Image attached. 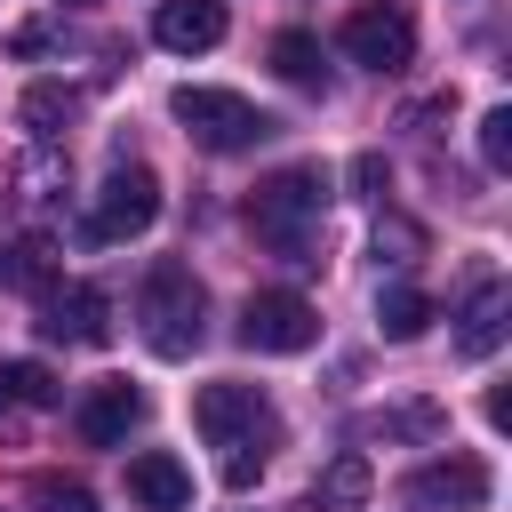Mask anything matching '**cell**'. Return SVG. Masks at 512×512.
<instances>
[{
  "mask_svg": "<svg viewBox=\"0 0 512 512\" xmlns=\"http://www.w3.org/2000/svg\"><path fill=\"white\" fill-rule=\"evenodd\" d=\"M504 312H512L504 280H480V288L464 296V312H456V352H464V360H488V352L504 344Z\"/></svg>",
  "mask_w": 512,
  "mask_h": 512,
  "instance_id": "12",
  "label": "cell"
},
{
  "mask_svg": "<svg viewBox=\"0 0 512 512\" xmlns=\"http://www.w3.org/2000/svg\"><path fill=\"white\" fill-rule=\"evenodd\" d=\"M224 0H160V16H152V40L160 48H176V56H192V48H216L224 40Z\"/></svg>",
  "mask_w": 512,
  "mask_h": 512,
  "instance_id": "11",
  "label": "cell"
},
{
  "mask_svg": "<svg viewBox=\"0 0 512 512\" xmlns=\"http://www.w3.org/2000/svg\"><path fill=\"white\" fill-rule=\"evenodd\" d=\"M64 400V384L40 368V360H0V416H16V408H56Z\"/></svg>",
  "mask_w": 512,
  "mask_h": 512,
  "instance_id": "17",
  "label": "cell"
},
{
  "mask_svg": "<svg viewBox=\"0 0 512 512\" xmlns=\"http://www.w3.org/2000/svg\"><path fill=\"white\" fill-rule=\"evenodd\" d=\"M272 72H280L288 88H328V56H320L312 32H280V40H272Z\"/></svg>",
  "mask_w": 512,
  "mask_h": 512,
  "instance_id": "18",
  "label": "cell"
},
{
  "mask_svg": "<svg viewBox=\"0 0 512 512\" xmlns=\"http://www.w3.org/2000/svg\"><path fill=\"white\" fill-rule=\"evenodd\" d=\"M376 432H440V408H400V416H376Z\"/></svg>",
  "mask_w": 512,
  "mask_h": 512,
  "instance_id": "25",
  "label": "cell"
},
{
  "mask_svg": "<svg viewBox=\"0 0 512 512\" xmlns=\"http://www.w3.org/2000/svg\"><path fill=\"white\" fill-rule=\"evenodd\" d=\"M64 8H88V0H64Z\"/></svg>",
  "mask_w": 512,
  "mask_h": 512,
  "instance_id": "27",
  "label": "cell"
},
{
  "mask_svg": "<svg viewBox=\"0 0 512 512\" xmlns=\"http://www.w3.org/2000/svg\"><path fill=\"white\" fill-rule=\"evenodd\" d=\"M480 160H488V168H512V112H504V104L480 112Z\"/></svg>",
  "mask_w": 512,
  "mask_h": 512,
  "instance_id": "22",
  "label": "cell"
},
{
  "mask_svg": "<svg viewBox=\"0 0 512 512\" xmlns=\"http://www.w3.org/2000/svg\"><path fill=\"white\" fill-rule=\"evenodd\" d=\"M320 208H328V168L320 160H296L280 176H264L248 192V224L264 248H280L288 264H320L312 256V232H320Z\"/></svg>",
  "mask_w": 512,
  "mask_h": 512,
  "instance_id": "2",
  "label": "cell"
},
{
  "mask_svg": "<svg viewBox=\"0 0 512 512\" xmlns=\"http://www.w3.org/2000/svg\"><path fill=\"white\" fill-rule=\"evenodd\" d=\"M8 48H16V56H40V48H48V24H24V32L8 40Z\"/></svg>",
  "mask_w": 512,
  "mask_h": 512,
  "instance_id": "26",
  "label": "cell"
},
{
  "mask_svg": "<svg viewBox=\"0 0 512 512\" xmlns=\"http://www.w3.org/2000/svg\"><path fill=\"white\" fill-rule=\"evenodd\" d=\"M384 248H392V256H400V264H408V256H416V248H424V232H416V224H408V216H376V256H384Z\"/></svg>",
  "mask_w": 512,
  "mask_h": 512,
  "instance_id": "23",
  "label": "cell"
},
{
  "mask_svg": "<svg viewBox=\"0 0 512 512\" xmlns=\"http://www.w3.org/2000/svg\"><path fill=\"white\" fill-rule=\"evenodd\" d=\"M128 496H136L144 512H184V504H192V472H184L168 448H144V456L128 464Z\"/></svg>",
  "mask_w": 512,
  "mask_h": 512,
  "instance_id": "13",
  "label": "cell"
},
{
  "mask_svg": "<svg viewBox=\"0 0 512 512\" xmlns=\"http://www.w3.org/2000/svg\"><path fill=\"white\" fill-rule=\"evenodd\" d=\"M312 336H320V312L296 288H256L240 304V344L248 352H304Z\"/></svg>",
  "mask_w": 512,
  "mask_h": 512,
  "instance_id": "6",
  "label": "cell"
},
{
  "mask_svg": "<svg viewBox=\"0 0 512 512\" xmlns=\"http://www.w3.org/2000/svg\"><path fill=\"white\" fill-rule=\"evenodd\" d=\"M16 120L48 144V136H64L72 120H80V88H56V80H40V88H24V104H16Z\"/></svg>",
  "mask_w": 512,
  "mask_h": 512,
  "instance_id": "15",
  "label": "cell"
},
{
  "mask_svg": "<svg viewBox=\"0 0 512 512\" xmlns=\"http://www.w3.org/2000/svg\"><path fill=\"white\" fill-rule=\"evenodd\" d=\"M40 328L64 336V344H112V296L96 280H64V288H48V320Z\"/></svg>",
  "mask_w": 512,
  "mask_h": 512,
  "instance_id": "9",
  "label": "cell"
},
{
  "mask_svg": "<svg viewBox=\"0 0 512 512\" xmlns=\"http://www.w3.org/2000/svg\"><path fill=\"white\" fill-rule=\"evenodd\" d=\"M376 328H384L392 344H416V336L432 328V296H424V288H408V280H392V288L376 296Z\"/></svg>",
  "mask_w": 512,
  "mask_h": 512,
  "instance_id": "16",
  "label": "cell"
},
{
  "mask_svg": "<svg viewBox=\"0 0 512 512\" xmlns=\"http://www.w3.org/2000/svg\"><path fill=\"white\" fill-rule=\"evenodd\" d=\"M0 280H8V288H40V296H48V288H56V248H48V232H24V240L8 248V264H0Z\"/></svg>",
  "mask_w": 512,
  "mask_h": 512,
  "instance_id": "19",
  "label": "cell"
},
{
  "mask_svg": "<svg viewBox=\"0 0 512 512\" xmlns=\"http://www.w3.org/2000/svg\"><path fill=\"white\" fill-rule=\"evenodd\" d=\"M136 320H144V344L160 360H192L200 336H208V296L184 264H152L144 288H136Z\"/></svg>",
  "mask_w": 512,
  "mask_h": 512,
  "instance_id": "3",
  "label": "cell"
},
{
  "mask_svg": "<svg viewBox=\"0 0 512 512\" xmlns=\"http://www.w3.org/2000/svg\"><path fill=\"white\" fill-rule=\"evenodd\" d=\"M192 424L208 448H224V488H256L272 448H280V416L256 384H200L192 400Z\"/></svg>",
  "mask_w": 512,
  "mask_h": 512,
  "instance_id": "1",
  "label": "cell"
},
{
  "mask_svg": "<svg viewBox=\"0 0 512 512\" xmlns=\"http://www.w3.org/2000/svg\"><path fill=\"white\" fill-rule=\"evenodd\" d=\"M168 112H176V128H184L200 152H248V144H264V136L280 128L264 104H248V96H232V88H176Z\"/></svg>",
  "mask_w": 512,
  "mask_h": 512,
  "instance_id": "4",
  "label": "cell"
},
{
  "mask_svg": "<svg viewBox=\"0 0 512 512\" xmlns=\"http://www.w3.org/2000/svg\"><path fill=\"white\" fill-rule=\"evenodd\" d=\"M360 504H368V456H360V448H344V456L312 480V496H304L296 512H360Z\"/></svg>",
  "mask_w": 512,
  "mask_h": 512,
  "instance_id": "14",
  "label": "cell"
},
{
  "mask_svg": "<svg viewBox=\"0 0 512 512\" xmlns=\"http://www.w3.org/2000/svg\"><path fill=\"white\" fill-rule=\"evenodd\" d=\"M352 192H360V200H384V192H392V168H384V152H360V160H352Z\"/></svg>",
  "mask_w": 512,
  "mask_h": 512,
  "instance_id": "24",
  "label": "cell"
},
{
  "mask_svg": "<svg viewBox=\"0 0 512 512\" xmlns=\"http://www.w3.org/2000/svg\"><path fill=\"white\" fill-rule=\"evenodd\" d=\"M152 216H160V176L144 168V160H120L104 184H96V200H88V240H136V232H152Z\"/></svg>",
  "mask_w": 512,
  "mask_h": 512,
  "instance_id": "5",
  "label": "cell"
},
{
  "mask_svg": "<svg viewBox=\"0 0 512 512\" xmlns=\"http://www.w3.org/2000/svg\"><path fill=\"white\" fill-rule=\"evenodd\" d=\"M136 424H144V392H136L128 376H104V384L80 400V440H88V448H120Z\"/></svg>",
  "mask_w": 512,
  "mask_h": 512,
  "instance_id": "10",
  "label": "cell"
},
{
  "mask_svg": "<svg viewBox=\"0 0 512 512\" xmlns=\"http://www.w3.org/2000/svg\"><path fill=\"white\" fill-rule=\"evenodd\" d=\"M32 504H40V512H96V496H88L80 480H56V472L32 480Z\"/></svg>",
  "mask_w": 512,
  "mask_h": 512,
  "instance_id": "21",
  "label": "cell"
},
{
  "mask_svg": "<svg viewBox=\"0 0 512 512\" xmlns=\"http://www.w3.org/2000/svg\"><path fill=\"white\" fill-rule=\"evenodd\" d=\"M344 56L368 64V72H408V56H416V24H408V8H392V0L352 8V16H344Z\"/></svg>",
  "mask_w": 512,
  "mask_h": 512,
  "instance_id": "7",
  "label": "cell"
},
{
  "mask_svg": "<svg viewBox=\"0 0 512 512\" xmlns=\"http://www.w3.org/2000/svg\"><path fill=\"white\" fill-rule=\"evenodd\" d=\"M408 504L424 512H480L488 504V464L480 456H432L408 472Z\"/></svg>",
  "mask_w": 512,
  "mask_h": 512,
  "instance_id": "8",
  "label": "cell"
},
{
  "mask_svg": "<svg viewBox=\"0 0 512 512\" xmlns=\"http://www.w3.org/2000/svg\"><path fill=\"white\" fill-rule=\"evenodd\" d=\"M16 184H24V200H56L64 192V152H32L16 168Z\"/></svg>",
  "mask_w": 512,
  "mask_h": 512,
  "instance_id": "20",
  "label": "cell"
}]
</instances>
